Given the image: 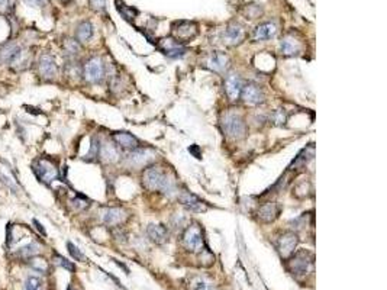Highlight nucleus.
I'll return each instance as SVG.
<instances>
[{"instance_id": "f257e3e1", "label": "nucleus", "mask_w": 387, "mask_h": 290, "mask_svg": "<svg viewBox=\"0 0 387 290\" xmlns=\"http://www.w3.org/2000/svg\"><path fill=\"white\" fill-rule=\"evenodd\" d=\"M142 186L150 192H163L171 193L174 190V180L161 167L151 166L144 170L142 174Z\"/></svg>"}, {"instance_id": "f03ea898", "label": "nucleus", "mask_w": 387, "mask_h": 290, "mask_svg": "<svg viewBox=\"0 0 387 290\" xmlns=\"http://www.w3.org/2000/svg\"><path fill=\"white\" fill-rule=\"evenodd\" d=\"M313 266H315V257L306 250H300L296 254H291L289 260V270L297 279L306 277L307 274L312 273Z\"/></svg>"}, {"instance_id": "7ed1b4c3", "label": "nucleus", "mask_w": 387, "mask_h": 290, "mask_svg": "<svg viewBox=\"0 0 387 290\" xmlns=\"http://www.w3.org/2000/svg\"><path fill=\"white\" fill-rule=\"evenodd\" d=\"M220 125H222V129L226 134V137L232 138V139H241V138L245 137V134H247L245 120H244V118L241 115H238L235 112L223 113Z\"/></svg>"}, {"instance_id": "20e7f679", "label": "nucleus", "mask_w": 387, "mask_h": 290, "mask_svg": "<svg viewBox=\"0 0 387 290\" xmlns=\"http://www.w3.org/2000/svg\"><path fill=\"white\" fill-rule=\"evenodd\" d=\"M183 245L187 251L190 253H200L204 248V238L203 231L199 223H190L183 232Z\"/></svg>"}, {"instance_id": "39448f33", "label": "nucleus", "mask_w": 387, "mask_h": 290, "mask_svg": "<svg viewBox=\"0 0 387 290\" xmlns=\"http://www.w3.org/2000/svg\"><path fill=\"white\" fill-rule=\"evenodd\" d=\"M25 55H26V52L23 50V47L16 42H9L0 48V61L4 64H9L10 67L20 66L19 69H23L22 63L25 61Z\"/></svg>"}, {"instance_id": "423d86ee", "label": "nucleus", "mask_w": 387, "mask_h": 290, "mask_svg": "<svg viewBox=\"0 0 387 290\" xmlns=\"http://www.w3.org/2000/svg\"><path fill=\"white\" fill-rule=\"evenodd\" d=\"M171 34H173V39H176L180 44H185V42L192 41L196 35L199 34V26L194 22L180 20V22H176L173 25Z\"/></svg>"}, {"instance_id": "0eeeda50", "label": "nucleus", "mask_w": 387, "mask_h": 290, "mask_svg": "<svg viewBox=\"0 0 387 290\" xmlns=\"http://www.w3.org/2000/svg\"><path fill=\"white\" fill-rule=\"evenodd\" d=\"M32 167H34L32 170H34L35 176H36L38 180L42 182V183L50 185V183H52V182L58 177V169L55 167L54 163H51L48 160L39 158V160L35 161Z\"/></svg>"}, {"instance_id": "6e6552de", "label": "nucleus", "mask_w": 387, "mask_h": 290, "mask_svg": "<svg viewBox=\"0 0 387 290\" xmlns=\"http://www.w3.org/2000/svg\"><path fill=\"white\" fill-rule=\"evenodd\" d=\"M83 76L89 83H100L104 77V64L99 57H92L83 67Z\"/></svg>"}, {"instance_id": "1a4fd4ad", "label": "nucleus", "mask_w": 387, "mask_h": 290, "mask_svg": "<svg viewBox=\"0 0 387 290\" xmlns=\"http://www.w3.org/2000/svg\"><path fill=\"white\" fill-rule=\"evenodd\" d=\"M299 244V237L297 234L294 232H283L279 238H277V242H276V247H277V251L282 258H289L294 253L296 247Z\"/></svg>"}, {"instance_id": "9d476101", "label": "nucleus", "mask_w": 387, "mask_h": 290, "mask_svg": "<svg viewBox=\"0 0 387 290\" xmlns=\"http://www.w3.org/2000/svg\"><path fill=\"white\" fill-rule=\"evenodd\" d=\"M280 212H282V206L277 202H266L264 205L258 207L257 218L263 223H271L280 216Z\"/></svg>"}, {"instance_id": "9b49d317", "label": "nucleus", "mask_w": 387, "mask_h": 290, "mask_svg": "<svg viewBox=\"0 0 387 290\" xmlns=\"http://www.w3.org/2000/svg\"><path fill=\"white\" fill-rule=\"evenodd\" d=\"M245 28L238 23V22H231L225 32H223V41L228 44V45H239L244 39H245Z\"/></svg>"}, {"instance_id": "f8f14e48", "label": "nucleus", "mask_w": 387, "mask_h": 290, "mask_svg": "<svg viewBox=\"0 0 387 290\" xmlns=\"http://www.w3.org/2000/svg\"><path fill=\"white\" fill-rule=\"evenodd\" d=\"M38 71L41 74L42 79L45 80H54L57 73H58V69H57V64H55V60L51 54H42L39 57V61H38Z\"/></svg>"}, {"instance_id": "ddd939ff", "label": "nucleus", "mask_w": 387, "mask_h": 290, "mask_svg": "<svg viewBox=\"0 0 387 290\" xmlns=\"http://www.w3.org/2000/svg\"><path fill=\"white\" fill-rule=\"evenodd\" d=\"M158 48H160V51L163 52L164 55H167L170 58H182L186 52H187L185 45L180 44V42H177V41L173 39V38L161 39Z\"/></svg>"}, {"instance_id": "4468645a", "label": "nucleus", "mask_w": 387, "mask_h": 290, "mask_svg": "<svg viewBox=\"0 0 387 290\" xmlns=\"http://www.w3.org/2000/svg\"><path fill=\"white\" fill-rule=\"evenodd\" d=\"M242 87H244V82L242 79L232 73L229 76H226L225 79V92H226V96L229 97V100L235 102L241 97V92H242Z\"/></svg>"}, {"instance_id": "2eb2a0df", "label": "nucleus", "mask_w": 387, "mask_h": 290, "mask_svg": "<svg viewBox=\"0 0 387 290\" xmlns=\"http://www.w3.org/2000/svg\"><path fill=\"white\" fill-rule=\"evenodd\" d=\"M179 202L185 206L189 212H194V213H200L207 209L206 203L190 192H182L179 194Z\"/></svg>"}, {"instance_id": "dca6fc26", "label": "nucleus", "mask_w": 387, "mask_h": 290, "mask_svg": "<svg viewBox=\"0 0 387 290\" xmlns=\"http://www.w3.org/2000/svg\"><path fill=\"white\" fill-rule=\"evenodd\" d=\"M241 97L247 104H251V106H258V104L264 103V99H266L263 90L255 85H244L242 92H241Z\"/></svg>"}, {"instance_id": "f3484780", "label": "nucleus", "mask_w": 387, "mask_h": 290, "mask_svg": "<svg viewBox=\"0 0 387 290\" xmlns=\"http://www.w3.org/2000/svg\"><path fill=\"white\" fill-rule=\"evenodd\" d=\"M126 212L122 207H104L101 210V221L109 226L119 225L126 219Z\"/></svg>"}, {"instance_id": "a211bd4d", "label": "nucleus", "mask_w": 387, "mask_h": 290, "mask_svg": "<svg viewBox=\"0 0 387 290\" xmlns=\"http://www.w3.org/2000/svg\"><path fill=\"white\" fill-rule=\"evenodd\" d=\"M152 160H154V153H152L151 150H148V148H145V150H141V148L132 150V153L129 154V157H128L129 164L134 166V167H144L148 163H151Z\"/></svg>"}, {"instance_id": "6ab92c4d", "label": "nucleus", "mask_w": 387, "mask_h": 290, "mask_svg": "<svg viewBox=\"0 0 387 290\" xmlns=\"http://www.w3.org/2000/svg\"><path fill=\"white\" fill-rule=\"evenodd\" d=\"M147 235L155 244H166L169 241V231L161 223H150L147 226Z\"/></svg>"}, {"instance_id": "aec40b11", "label": "nucleus", "mask_w": 387, "mask_h": 290, "mask_svg": "<svg viewBox=\"0 0 387 290\" xmlns=\"http://www.w3.org/2000/svg\"><path fill=\"white\" fill-rule=\"evenodd\" d=\"M277 34V26L271 22H264V23H260L253 32V39L254 41H267V39H271L274 38Z\"/></svg>"}, {"instance_id": "412c9836", "label": "nucleus", "mask_w": 387, "mask_h": 290, "mask_svg": "<svg viewBox=\"0 0 387 290\" xmlns=\"http://www.w3.org/2000/svg\"><path fill=\"white\" fill-rule=\"evenodd\" d=\"M228 63H229V60L223 52L215 51L209 55V58L206 61V66L210 70L216 71V73H223L228 67Z\"/></svg>"}, {"instance_id": "4be33fe9", "label": "nucleus", "mask_w": 387, "mask_h": 290, "mask_svg": "<svg viewBox=\"0 0 387 290\" xmlns=\"http://www.w3.org/2000/svg\"><path fill=\"white\" fill-rule=\"evenodd\" d=\"M313 194V185L309 179H300L293 186V196L297 199H307Z\"/></svg>"}, {"instance_id": "5701e85b", "label": "nucleus", "mask_w": 387, "mask_h": 290, "mask_svg": "<svg viewBox=\"0 0 387 290\" xmlns=\"http://www.w3.org/2000/svg\"><path fill=\"white\" fill-rule=\"evenodd\" d=\"M113 141L118 144L119 147H122L125 150H136V148H139V141L134 135L128 134V132H116V134H113Z\"/></svg>"}, {"instance_id": "b1692460", "label": "nucleus", "mask_w": 387, "mask_h": 290, "mask_svg": "<svg viewBox=\"0 0 387 290\" xmlns=\"http://www.w3.org/2000/svg\"><path fill=\"white\" fill-rule=\"evenodd\" d=\"M99 157L104 163H115L118 160V150L112 142H101L99 145Z\"/></svg>"}, {"instance_id": "393cba45", "label": "nucleus", "mask_w": 387, "mask_h": 290, "mask_svg": "<svg viewBox=\"0 0 387 290\" xmlns=\"http://www.w3.org/2000/svg\"><path fill=\"white\" fill-rule=\"evenodd\" d=\"M280 47H282V52L285 55H296L297 52L300 51V42L291 35H287L282 39Z\"/></svg>"}, {"instance_id": "a878e982", "label": "nucleus", "mask_w": 387, "mask_h": 290, "mask_svg": "<svg viewBox=\"0 0 387 290\" xmlns=\"http://www.w3.org/2000/svg\"><path fill=\"white\" fill-rule=\"evenodd\" d=\"M313 155H315V147H313V144H310L307 148H304L302 153L296 157V160L291 163V166H290L289 169L293 170L294 167H296V169H297V167H304V166L307 164V161H310V160L313 158Z\"/></svg>"}, {"instance_id": "bb28decb", "label": "nucleus", "mask_w": 387, "mask_h": 290, "mask_svg": "<svg viewBox=\"0 0 387 290\" xmlns=\"http://www.w3.org/2000/svg\"><path fill=\"white\" fill-rule=\"evenodd\" d=\"M76 36H77V41L79 42H89L90 38L93 36V25L90 22H82L79 26H77V31H76Z\"/></svg>"}, {"instance_id": "cd10ccee", "label": "nucleus", "mask_w": 387, "mask_h": 290, "mask_svg": "<svg viewBox=\"0 0 387 290\" xmlns=\"http://www.w3.org/2000/svg\"><path fill=\"white\" fill-rule=\"evenodd\" d=\"M115 4H116V10L123 16V19H126V20H134L135 17L138 16V10L134 9V7L126 6L122 0H116Z\"/></svg>"}, {"instance_id": "c85d7f7f", "label": "nucleus", "mask_w": 387, "mask_h": 290, "mask_svg": "<svg viewBox=\"0 0 387 290\" xmlns=\"http://www.w3.org/2000/svg\"><path fill=\"white\" fill-rule=\"evenodd\" d=\"M80 42L76 41V39H66L64 44H63V50L66 52V55L70 57V58H74L76 55L80 54Z\"/></svg>"}, {"instance_id": "c756f323", "label": "nucleus", "mask_w": 387, "mask_h": 290, "mask_svg": "<svg viewBox=\"0 0 387 290\" xmlns=\"http://www.w3.org/2000/svg\"><path fill=\"white\" fill-rule=\"evenodd\" d=\"M38 253H39V245L36 242H34V241L19 250V254L23 258H31V257L36 256Z\"/></svg>"}, {"instance_id": "7c9ffc66", "label": "nucleus", "mask_w": 387, "mask_h": 290, "mask_svg": "<svg viewBox=\"0 0 387 290\" xmlns=\"http://www.w3.org/2000/svg\"><path fill=\"white\" fill-rule=\"evenodd\" d=\"M192 290H215V286L212 282H209L204 277H197L192 283Z\"/></svg>"}, {"instance_id": "2f4dec72", "label": "nucleus", "mask_w": 387, "mask_h": 290, "mask_svg": "<svg viewBox=\"0 0 387 290\" xmlns=\"http://www.w3.org/2000/svg\"><path fill=\"white\" fill-rule=\"evenodd\" d=\"M25 290H42V282L39 277L31 276L25 282Z\"/></svg>"}, {"instance_id": "473e14b6", "label": "nucleus", "mask_w": 387, "mask_h": 290, "mask_svg": "<svg viewBox=\"0 0 387 290\" xmlns=\"http://www.w3.org/2000/svg\"><path fill=\"white\" fill-rule=\"evenodd\" d=\"M271 120H273L276 125H285L287 120L286 110H285V109H277V110H274L273 115H271Z\"/></svg>"}, {"instance_id": "72a5a7b5", "label": "nucleus", "mask_w": 387, "mask_h": 290, "mask_svg": "<svg viewBox=\"0 0 387 290\" xmlns=\"http://www.w3.org/2000/svg\"><path fill=\"white\" fill-rule=\"evenodd\" d=\"M31 264H32V267L35 269V272H38V273L45 274L47 272H48L47 261H44V260H41V258H34Z\"/></svg>"}, {"instance_id": "f704fd0d", "label": "nucleus", "mask_w": 387, "mask_h": 290, "mask_svg": "<svg viewBox=\"0 0 387 290\" xmlns=\"http://www.w3.org/2000/svg\"><path fill=\"white\" fill-rule=\"evenodd\" d=\"M54 263L57 264V266H61V267H64V269H67L68 272H74V264L73 263H70L67 258H64V257L61 256H54Z\"/></svg>"}, {"instance_id": "c9c22d12", "label": "nucleus", "mask_w": 387, "mask_h": 290, "mask_svg": "<svg viewBox=\"0 0 387 290\" xmlns=\"http://www.w3.org/2000/svg\"><path fill=\"white\" fill-rule=\"evenodd\" d=\"M67 248H68V253L71 254V257L74 258V260H79V261H85L86 257L83 256V253L74 245V244H71V242H67Z\"/></svg>"}, {"instance_id": "e433bc0d", "label": "nucleus", "mask_w": 387, "mask_h": 290, "mask_svg": "<svg viewBox=\"0 0 387 290\" xmlns=\"http://www.w3.org/2000/svg\"><path fill=\"white\" fill-rule=\"evenodd\" d=\"M66 71H67V76L70 77H79L82 76V69L80 66H77L76 63H68L66 66Z\"/></svg>"}, {"instance_id": "4c0bfd02", "label": "nucleus", "mask_w": 387, "mask_h": 290, "mask_svg": "<svg viewBox=\"0 0 387 290\" xmlns=\"http://www.w3.org/2000/svg\"><path fill=\"white\" fill-rule=\"evenodd\" d=\"M99 145H100V142H99L96 138H93V141H92V148H90V151L87 154V158H96V157H99Z\"/></svg>"}, {"instance_id": "58836bf2", "label": "nucleus", "mask_w": 387, "mask_h": 290, "mask_svg": "<svg viewBox=\"0 0 387 290\" xmlns=\"http://www.w3.org/2000/svg\"><path fill=\"white\" fill-rule=\"evenodd\" d=\"M13 4H15V0H0V12L1 13L10 12L13 9Z\"/></svg>"}, {"instance_id": "ea45409f", "label": "nucleus", "mask_w": 387, "mask_h": 290, "mask_svg": "<svg viewBox=\"0 0 387 290\" xmlns=\"http://www.w3.org/2000/svg\"><path fill=\"white\" fill-rule=\"evenodd\" d=\"M89 3H90V7L97 12L106 7V0H89Z\"/></svg>"}, {"instance_id": "a19ab883", "label": "nucleus", "mask_w": 387, "mask_h": 290, "mask_svg": "<svg viewBox=\"0 0 387 290\" xmlns=\"http://www.w3.org/2000/svg\"><path fill=\"white\" fill-rule=\"evenodd\" d=\"M25 1L31 6H36V7H42L48 3V0H25Z\"/></svg>"}, {"instance_id": "79ce46f5", "label": "nucleus", "mask_w": 387, "mask_h": 290, "mask_svg": "<svg viewBox=\"0 0 387 290\" xmlns=\"http://www.w3.org/2000/svg\"><path fill=\"white\" fill-rule=\"evenodd\" d=\"M189 151H190L192 154H194V157H196V158H200V153L197 151V147H196V145L190 147V148H189Z\"/></svg>"}, {"instance_id": "37998d69", "label": "nucleus", "mask_w": 387, "mask_h": 290, "mask_svg": "<svg viewBox=\"0 0 387 290\" xmlns=\"http://www.w3.org/2000/svg\"><path fill=\"white\" fill-rule=\"evenodd\" d=\"M34 225H36V228H38V229L41 231V234H42V235H45V231H44V228H42V225H41L39 222L35 221V219H34Z\"/></svg>"}, {"instance_id": "c03bdc74", "label": "nucleus", "mask_w": 387, "mask_h": 290, "mask_svg": "<svg viewBox=\"0 0 387 290\" xmlns=\"http://www.w3.org/2000/svg\"><path fill=\"white\" fill-rule=\"evenodd\" d=\"M60 1H61V3H68L70 0H60Z\"/></svg>"}, {"instance_id": "a18cd8bd", "label": "nucleus", "mask_w": 387, "mask_h": 290, "mask_svg": "<svg viewBox=\"0 0 387 290\" xmlns=\"http://www.w3.org/2000/svg\"><path fill=\"white\" fill-rule=\"evenodd\" d=\"M67 290H74V288H73V286H70V288H68Z\"/></svg>"}]
</instances>
